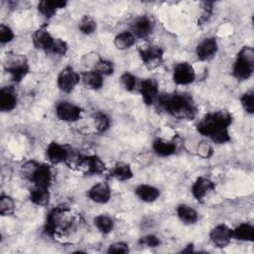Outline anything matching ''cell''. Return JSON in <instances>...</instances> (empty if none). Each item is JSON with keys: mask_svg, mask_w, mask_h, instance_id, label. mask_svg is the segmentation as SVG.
Wrapping results in <instances>:
<instances>
[{"mask_svg": "<svg viewBox=\"0 0 254 254\" xmlns=\"http://www.w3.org/2000/svg\"><path fill=\"white\" fill-rule=\"evenodd\" d=\"M232 116L226 110H218L205 114L196 124V130L202 136L209 138L216 144H224L230 141L229 126Z\"/></svg>", "mask_w": 254, "mask_h": 254, "instance_id": "cell-1", "label": "cell"}, {"mask_svg": "<svg viewBox=\"0 0 254 254\" xmlns=\"http://www.w3.org/2000/svg\"><path fill=\"white\" fill-rule=\"evenodd\" d=\"M156 101L168 114L179 120H192L196 115V105L192 97L188 93L159 94Z\"/></svg>", "mask_w": 254, "mask_h": 254, "instance_id": "cell-2", "label": "cell"}, {"mask_svg": "<svg viewBox=\"0 0 254 254\" xmlns=\"http://www.w3.org/2000/svg\"><path fill=\"white\" fill-rule=\"evenodd\" d=\"M73 224V216L68 206L61 204L52 208L46 217L45 231L53 236L68 231Z\"/></svg>", "mask_w": 254, "mask_h": 254, "instance_id": "cell-3", "label": "cell"}, {"mask_svg": "<svg viewBox=\"0 0 254 254\" xmlns=\"http://www.w3.org/2000/svg\"><path fill=\"white\" fill-rule=\"evenodd\" d=\"M22 174L34 186L50 188L53 182V171L48 164L28 161L22 166Z\"/></svg>", "mask_w": 254, "mask_h": 254, "instance_id": "cell-4", "label": "cell"}, {"mask_svg": "<svg viewBox=\"0 0 254 254\" xmlns=\"http://www.w3.org/2000/svg\"><path fill=\"white\" fill-rule=\"evenodd\" d=\"M254 71V50L243 47L237 54L232 66V74L237 80L249 79Z\"/></svg>", "mask_w": 254, "mask_h": 254, "instance_id": "cell-5", "label": "cell"}, {"mask_svg": "<svg viewBox=\"0 0 254 254\" xmlns=\"http://www.w3.org/2000/svg\"><path fill=\"white\" fill-rule=\"evenodd\" d=\"M3 66L11 79L16 83L21 82L30 70L28 59L20 54H7L3 62Z\"/></svg>", "mask_w": 254, "mask_h": 254, "instance_id": "cell-6", "label": "cell"}, {"mask_svg": "<svg viewBox=\"0 0 254 254\" xmlns=\"http://www.w3.org/2000/svg\"><path fill=\"white\" fill-rule=\"evenodd\" d=\"M138 53L143 64L148 69H155L164 62V51L159 46L143 45L139 47Z\"/></svg>", "mask_w": 254, "mask_h": 254, "instance_id": "cell-7", "label": "cell"}, {"mask_svg": "<svg viewBox=\"0 0 254 254\" xmlns=\"http://www.w3.org/2000/svg\"><path fill=\"white\" fill-rule=\"evenodd\" d=\"M79 82L80 74L70 65L64 66L57 77V85L64 93L71 92Z\"/></svg>", "mask_w": 254, "mask_h": 254, "instance_id": "cell-8", "label": "cell"}, {"mask_svg": "<svg viewBox=\"0 0 254 254\" xmlns=\"http://www.w3.org/2000/svg\"><path fill=\"white\" fill-rule=\"evenodd\" d=\"M55 110L58 119L67 123L77 121L78 119H80L82 114V109L78 105L66 100L59 101L56 105Z\"/></svg>", "mask_w": 254, "mask_h": 254, "instance_id": "cell-9", "label": "cell"}, {"mask_svg": "<svg viewBox=\"0 0 254 254\" xmlns=\"http://www.w3.org/2000/svg\"><path fill=\"white\" fill-rule=\"evenodd\" d=\"M155 28V21L149 15H141L133 20L130 25V32L136 39H145L149 37Z\"/></svg>", "mask_w": 254, "mask_h": 254, "instance_id": "cell-10", "label": "cell"}, {"mask_svg": "<svg viewBox=\"0 0 254 254\" xmlns=\"http://www.w3.org/2000/svg\"><path fill=\"white\" fill-rule=\"evenodd\" d=\"M195 70L188 62H181L174 66L173 80L178 85H188L194 81Z\"/></svg>", "mask_w": 254, "mask_h": 254, "instance_id": "cell-11", "label": "cell"}, {"mask_svg": "<svg viewBox=\"0 0 254 254\" xmlns=\"http://www.w3.org/2000/svg\"><path fill=\"white\" fill-rule=\"evenodd\" d=\"M209 239L218 248L226 247L233 239L232 228L224 223L215 225L209 232Z\"/></svg>", "mask_w": 254, "mask_h": 254, "instance_id": "cell-12", "label": "cell"}, {"mask_svg": "<svg viewBox=\"0 0 254 254\" xmlns=\"http://www.w3.org/2000/svg\"><path fill=\"white\" fill-rule=\"evenodd\" d=\"M78 167L87 176L100 175L105 171L104 162L96 155H89L78 159Z\"/></svg>", "mask_w": 254, "mask_h": 254, "instance_id": "cell-13", "label": "cell"}, {"mask_svg": "<svg viewBox=\"0 0 254 254\" xmlns=\"http://www.w3.org/2000/svg\"><path fill=\"white\" fill-rule=\"evenodd\" d=\"M218 51V44L214 37L202 39L195 48L196 58L200 62H207L215 57Z\"/></svg>", "mask_w": 254, "mask_h": 254, "instance_id": "cell-14", "label": "cell"}, {"mask_svg": "<svg viewBox=\"0 0 254 254\" xmlns=\"http://www.w3.org/2000/svg\"><path fill=\"white\" fill-rule=\"evenodd\" d=\"M139 92L146 105H152L159 96V84L155 78L143 79L139 84Z\"/></svg>", "mask_w": 254, "mask_h": 254, "instance_id": "cell-15", "label": "cell"}, {"mask_svg": "<svg viewBox=\"0 0 254 254\" xmlns=\"http://www.w3.org/2000/svg\"><path fill=\"white\" fill-rule=\"evenodd\" d=\"M86 195L91 201L104 204L111 198V189L106 182H98L87 190Z\"/></svg>", "mask_w": 254, "mask_h": 254, "instance_id": "cell-16", "label": "cell"}, {"mask_svg": "<svg viewBox=\"0 0 254 254\" xmlns=\"http://www.w3.org/2000/svg\"><path fill=\"white\" fill-rule=\"evenodd\" d=\"M46 156L49 162L53 165H58L66 162L69 159V150L57 142H51L46 149Z\"/></svg>", "mask_w": 254, "mask_h": 254, "instance_id": "cell-17", "label": "cell"}, {"mask_svg": "<svg viewBox=\"0 0 254 254\" xmlns=\"http://www.w3.org/2000/svg\"><path fill=\"white\" fill-rule=\"evenodd\" d=\"M215 190L214 183L206 178V177H198L192 184L190 191L192 196L200 201L202 200L209 192L213 191Z\"/></svg>", "mask_w": 254, "mask_h": 254, "instance_id": "cell-18", "label": "cell"}, {"mask_svg": "<svg viewBox=\"0 0 254 254\" xmlns=\"http://www.w3.org/2000/svg\"><path fill=\"white\" fill-rule=\"evenodd\" d=\"M18 103V96L13 86H3L0 89V110L10 112L14 110Z\"/></svg>", "mask_w": 254, "mask_h": 254, "instance_id": "cell-19", "label": "cell"}, {"mask_svg": "<svg viewBox=\"0 0 254 254\" xmlns=\"http://www.w3.org/2000/svg\"><path fill=\"white\" fill-rule=\"evenodd\" d=\"M54 38L55 37H53L51 35V33L47 30V28L45 26H43V27H40L39 29H37L33 33L32 41H33V45L36 49L48 52L51 44L53 43Z\"/></svg>", "mask_w": 254, "mask_h": 254, "instance_id": "cell-20", "label": "cell"}, {"mask_svg": "<svg viewBox=\"0 0 254 254\" xmlns=\"http://www.w3.org/2000/svg\"><path fill=\"white\" fill-rule=\"evenodd\" d=\"M135 194L140 200L150 203L160 197V190L149 184H140L135 188Z\"/></svg>", "mask_w": 254, "mask_h": 254, "instance_id": "cell-21", "label": "cell"}, {"mask_svg": "<svg viewBox=\"0 0 254 254\" xmlns=\"http://www.w3.org/2000/svg\"><path fill=\"white\" fill-rule=\"evenodd\" d=\"M81 83L90 90H98L103 86V76L94 69H88L80 73Z\"/></svg>", "mask_w": 254, "mask_h": 254, "instance_id": "cell-22", "label": "cell"}, {"mask_svg": "<svg viewBox=\"0 0 254 254\" xmlns=\"http://www.w3.org/2000/svg\"><path fill=\"white\" fill-rule=\"evenodd\" d=\"M152 149L154 153L160 157H170L177 152V145L173 141L163 138H157L153 141Z\"/></svg>", "mask_w": 254, "mask_h": 254, "instance_id": "cell-23", "label": "cell"}, {"mask_svg": "<svg viewBox=\"0 0 254 254\" xmlns=\"http://www.w3.org/2000/svg\"><path fill=\"white\" fill-rule=\"evenodd\" d=\"M176 212H177V216L180 219V221L186 225L195 224L198 220L197 211L193 207H191L186 203L179 204L177 206Z\"/></svg>", "mask_w": 254, "mask_h": 254, "instance_id": "cell-24", "label": "cell"}, {"mask_svg": "<svg viewBox=\"0 0 254 254\" xmlns=\"http://www.w3.org/2000/svg\"><path fill=\"white\" fill-rule=\"evenodd\" d=\"M66 1H49V0H42L38 3V11L41 15L45 18L50 19L56 15L58 10L63 9L66 6Z\"/></svg>", "mask_w": 254, "mask_h": 254, "instance_id": "cell-25", "label": "cell"}, {"mask_svg": "<svg viewBox=\"0 0 254 254\" xmlns=\"http://www.w3.org/2000/svg\"><path fill=\"white\" fill-rule=\"evenodd\" d=\"M29 198L32 203L38 206H47L50 202L51 193L49 188L34 186L29 192Z\"/></svg>", "mask_w": 254, "mask_h": 254, "instance_id": "cell-26", "label": "cell"}, {"mask_svg": "<svg viewBox=\"0 0 254 254\" xmlns=\"http://www.w3.org/2000/svg\"><path fill=\"white\" fill-rule=\"evenodd\" d=\"M111 178L119 181L125 182L133 178L134 173L131 166L125 162H117L110 171Z\"/></svg>", "mask_w": 254, "mask_h": 254, "instance_id": "cell-27", "label": "cell"}, {"mask_svg": "<svg viewBox=\"0 0 254 254\" xmlns=\"http://www.w3.org/2000/svg\"><path fill=\"white\" fill-rule=\"evenodd\" d=\"M233 238L239 241L252 242L254 240V226L248 222H242L232 229Z\"/></svg>", "mask_w": 254, "mask_h": 254, "instance_id": "cell-28", "label": "cell"}, {"mask_svg": "<svg viewBox=\"0 0 254 254\" xmlns=\"http://www.w3.org/2000/svg\"><path fill=\"white\" fill-rule=\"evenodd\" d=\"M113 42L116 49L120 51H126L135 45L136 38L130 31H122L114 37Z\"/></svg>", "mask_w": 254, "mask_h": 254, "instance_id": "cell-29", "label": "cell"}, {"mask_svg": "<svg viewBox=\"0 0 254 254\" xmlns=\"http://www.w3.org/2000/svg\"><path fill=\"white\" fill-rule=\"evenodd\" d=\"M93 225L103 235L109 234L114 229L113 219L106 214H98L93 218Z\"/></svg>", "mask_w": 254, "mask_h": 254, "instance_id": "cell-30", "label": "cell"}, {"mask_svg": "<svg viewBox=\"0 0 254 254\" xmlns=\"http://www.w3.org/2000/svg\"><path fill=\"white\" fill-rule=\"evenodd\" d=\"M78 30L83 35H92L97 30V23L91 16L84 15L78 22Z\"/></svg>", "mask_w": 254, "mask_h": 254, "instance_id": "cell-31", "label": "cell"}, {"mask_svg": "<svg viewBox=\"0 0 254 254\" xmlns=\"http://www.w3.org/2000/svg\"><path fill=\"white\" fill-rule=\"evenodd\" d=\"M16 208V202L9 194L2 193L0 196V214L2 216H8L14 213Z\"/></svg>", "mask_w": 254, "mask_h": 254, "instance_id": "cell-32", "label": "cell"}, {"mask_svg": "<svg viewBox=\"0 0 254 254\" xmlns=\"http://www.w3.org/2000/svg\"><path fill=\"white\" fill-rule=\"evenodd\" d=\"M68 50L66 42L61 38H54L53 43L51 44L47 53L56 55V56H64Z\"/></svg>", "mask_w": 254, "mask_h": 254, "instance_id": "cell-33", "label": "cell"}, {"mask_svg": "<svg viewBox=\"0 0 254 254\" xmlns=\"http://www.w3.org/2000/svg\"><path fill=\"white\" fill-rule=\"evenodd\" d=\"M120 84L123 87L124 90L128 91V92H132L135 90L136 86H137V78L136 76L129 72V71H125L121 74L120 76Z\"/></svg>", "mask_w": 254, "mask_h": 254, "instance_id": "cell-34", "label": "cell"}, {"mask_svg": "<svg viewBox=\"0 0 254 254\" xmlns=\"http://www.w3.org/2000/svg\"><path fill=\"white\" fill-rule=\"evenodd\" d=\"M110 118L107 114L103 112H97L94 115V126L96 130L100 133L106 132L110 127Z\"/></svg>", "mask_w": 254, "mask_h": 254, "instance_id": "cell-35", "label": "cell"}, {"mask_svg": "<svg viewBox=\"0 0 254 254\" xmlns=\"http://www.w3.org/2000/svg\"><path fill=\"white\" fill-rule=\"evenodd\" d=\"M240 104L246 113H248L250 115L253 114V112H254V92H253V90H248L241 95Z\"/></svg>", "mask_w": 254, "mask_h": 254, "instance_id": "cell-36", "label": "cell"}, {"mask_svg": "<svg viewBox=\"0 0 254 254\" xmlns=\"http://www.w3.org/2000/svg\"><path fill=\"white\" fill-rule=\"evenodd\" d=\"M93 69L100 73L102 76H109L114 72V64L108 60L101 59Z\"/></svg>", "mask_w": 254, "mask_h": 254, "instance_id": "cell-37", "label": "cell"}, {"mask_svg": "<svg viewBox=\"0 0 254 254\" xmlns=\"http://www.w3.org/2000/svg\"><path fill=\"white\" fill-rule=\"evenodd\" d=\"M138 244L148 248H156L161 245V239L155 234H147L139 238Z\"/></svg>", "mask_w": 254, "mask_h": 254, "instance_id": "cell-38", "label": "cell"}, {"mask_svg": "<svg viewBox=\"0 0 254 254\" xmlns=\"http://www.w3.org/2000/svg\"><path fill=\"white\" fill-rule=\"evenodd\" d=\"M15 38V34L13 32V30L5 25V24H1L0 25V43L1 45H6L11 43Z\"/></svg>", "mask_w": 254, "mask_h": 254, "instance_id": "cell-39", "label": "cell"}, {"mask_svg": "<svg viewBox=\"0 0 254 254\" xmlns=\"http://www.w3.org/2000/svg\"><path fill=\"white\" fill-rule=\"evenodd\" d=\"M102 58H100V56L97 53L94 52H90L86 55L83 56L82 58V64L89 67V69H93L95 67V65L97 64V63L101 60Z\"/></svg>", "mask_w": 254, "mask_h": 254, "instance_id": "cell-40", "label": "cell"}, {"mask_svg": "<svg viewBox=\"0 0 254 254\" xmlns=\"http://www.w3.org/2000/svg\"><path fill=\"white\" fill-rule=\"evenodd\" d=\"M196 151L197 154L204 159H209L213 155V149L211 145L205 141H201L200 143H198Z\"/></svg>", "mask_w": 254, "mask_h": 254, "instance_id": "cell-41", "label": "cell"}, {"mask_svg": "<svg viewBox=\"0 0 254 254\" xmlns=\"http://www.w3.org/2000/svg\"><path fill=\"white\" fill-rule=\"evenodd\" d=\"M130 251L129 245L123 241H117L108 246V253H128Z\"/></svg>", "mask_w": 254, "mask_h": 254, "instance_id": "cell-42", "label": "cell"}]
</instances>
